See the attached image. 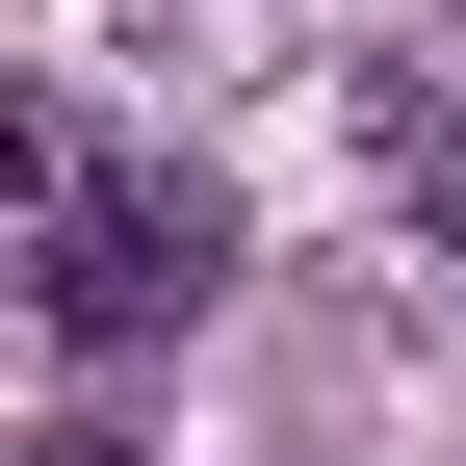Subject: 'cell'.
<instances>
[{"instance_id":"cell-3","label":"cell","mask_w":466,"mask_h":466,"mask_svg":"<svg viewBox=\"0 0 466 466\" xmlns=\"http://www.w3.org/2000/svg\"><path fill=\"white\" fill-rule=\"evenodd\" d=\"M26 466H130V415H52V441H26Z\"/></svg>"},{"instance_id":"cell-1","label":"cell","mask_w":466,"mask_h":466,"mask_svg":"<svg viewBox=\"0 0 466 466\" xmlns=\"http://www.w3.org/2000/svg\"><path fill=\"white\" fill-rule=\"evenodd\" d=\"M26 285H52V337H78V363H156V337L233 285V182H78Z\"/></svg>"},{"instance_id":"cell-2","label":"cell","mask_w":466,"mask_h":466,"mask_svg":"<svg viewBox=\"0 0 466 466\" xmlns=\"http://www.w3.org/2000/svg\"><path fill=\"white\" fill-rule=\"evenodd\" d=\"M389 182H415V233L466 259V104H389Z\"/></svg>"}]
</instances>
